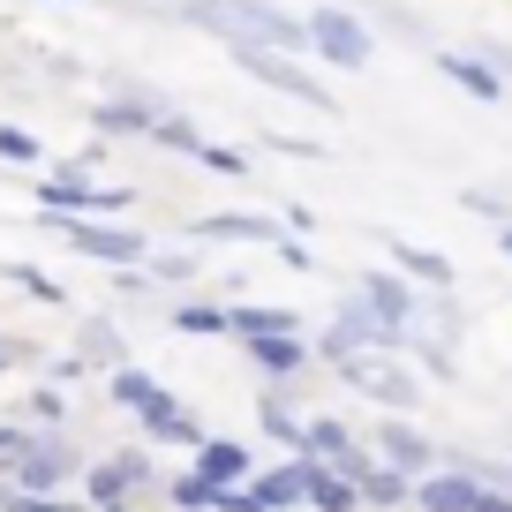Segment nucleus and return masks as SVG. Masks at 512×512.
<instances>
[{"label": "nucleus", "mask_w": 512, "mask_h": 512, "mask_svg": "<svg viewBox=\"0 0 512 512\" xmlns=\"http://www.w3.org/2000/svg\"><path fill=\"white\" fill-rule=\"evenodd\" d=\"M53 234L68 241L76 256H91V264H113V272H136L151 256V234H136V226H113V219H46Z\"/></svg>", "instance_id": "nucleus-4"}, {"label": "nucleus", "mask_w": 512, "mask_h": 512, "mask_svg": "<svg viewBox=\"0 0 512 512\" xmlns=\"http://www.w3.org/2000/svg\"><path fill=\"white\" fill-rule=\"evenodd\" d=\"M302 505H317V512H354L362 497H354V482H347V475H332V467L302 460Z\"/></svg>", "instance_id": "nucleus-21"}, {"label": "nucleus", "mask_w": 512, "mask_h": 512, "mask_svg": "<svg viewBox=\"0 0 512 512\" xmlns=\"http://www.w3.org/2000/svg\"><path fill=\"white\" fill-rule=\"evenodd\" d=\"M0 159H8V166H46V144H38L31 128L0 121Z\"/></svg>", "instance_id": "nucleus-31"}, {"label": "nucleus", "mask_w": 512, "mask_h": 512, "mask_svg": "<svg viewBox=\"0 0 512 512\" xmlns=\"http://www.w3.org/2000/svg\"><path fill=\"white\" fill-rule=\"evenodd\" d=\"M497 249H505V256H512V219H505V226H497Z\"/></svg>", "instance_id": "nucleus-39"}, {"label": "nucleus", "mask_w": 512, "mask_h": 512, "mask_svg": "<svg viewBox=\"0 0 512 512\" xmlns=\"http://www.w3.org/2000/svg\"><path fill=\"white\" fill-rule=\"evenodd\" d=\"M302 31H309V53L332 61V68H369V53H377V31L354 8H339V0H317L302 16Z\"/></svg>", "instance_id": "nucleus-3"}, {"label": "nucleus", "mask_w": 512, "mask_h": 512, "mask_svg": "<svg viewBox=\"0 0 512 512\" xmlns=\"http://www.w3.org/2000/svg\"><path fill=\"white\" fill-rule=\"evenodd\" d=\"M332 369L354 384V392H369L377 407H392V415H415V407H422V384L407 377V369L392 362V354H339Z\"/></svg>", "instance_id": "nucleus-7"}, {"label": "nucleus", "mask_w": 512, "mask_h": 512, "mask_svg": "<svg viewBox=\"0 0 512 512\" xmlns=\"http://www.w3.org/2000/svg\"><path fill=\"white\" fill-rule=\"evenodd\" d=\"M415 505H422V512H512V497L475 490V482H460L452 467H430V475L415 482Z\"/></svg>", "instance_id": "nucleus-9"}, {"label": "nucleus", "mask_w": 512, "mask_h": 512, "mask_svg": "<svg viewBox=\"0 0 512 512\" xmlns=\"http://www.w3.org/2000/svg\"><path fill=\"white\" fill-rule=\"evenodd\" d=\"M241 497H249L256 512H294V505H302V452H294L287 467H249Z\"/></svg>", "instance_id": "nucleus-14"}, {"label": "nucleus", "mask_w": 512, "mask_h": 512, "mask_svg": "<svg viewBox=\"0 0 512 512\" xmlns=\"http://www.w3.org/2000/svg\"><path fill=\"white\" fill-rule=\"evenodd\" d=\"M339 354H400V332L384 317H369L362 302H339L332 332H324V362H339Z\"/></svg>", "instance_id": "nucleus-8"}, {"label": "nucleus", "mask_w": 512, "mask_h": 512, "mask_svg": "<svg viewBox=\"0 0 512 512\" xmlns=\"http://www.w3.org/2000/svg\"><path fill=\"white\" fill-rule=\"evenodd\" d=\"M256 422H264V430H272L279 445H294V452H302V415H294V407L279 400V392H264V400H256Z\"/></svg>", "instance_id": "nucleus-29"}, {"label": "nucleus", "mask_w": 512, "mask_h": 512, "mask_svg": "<svg viewBox=\"0 0 512 512\" xmlns=\"http://www.w3.org/2000/svg\"><path fill=\"white\" fill-rule=\"evenodd\" d=\"M136 422H144V430L159 437V445H189V452L204 445V430H196V415H189V407L174 400V392H166V384H159V392H151L144 407H136Z\"/></svg>", "instance_id": "nucleus-17"}, {"label": "nucleus", "mask_w": 512, "mask_h": 512, "mask_svg": "<svg viewBox=\"0 0 512 512\" xmlns=\"http://www.w3.org/2000/svg\"><path fill=\"white\" fill-rule=\"evenodd\" d=\"M0 512H83L76 497H31V490H8L0 482Z\"/></svg>", "instance_id": "nucleus-33"}, {"label": "nucleus", "mask_w": 512, "mask_h": 512, "mask_svg": "<svg viewBox=\"0 0 512 512\" xmlns=\"http://www.w3.org/2000/svg\"><path fill=\"white\" fill-rule=\"evenodd\" d=\"M189 241H264V249H279L287 226L272 211H204V219H189Z\"/></svg>", "instance_id": "nucleus-12"}, {"label": "nucleus", "mask_w": 512, "mask_h": 512, "mask_svg": "<svg viewBox=\"0 0 512 512\" xmlns=\"http://www.w3.org/2000/svg\"><path fill=\"white\" fill-rule=\"evenodd\" d=\"M61 415H68L61 384H38V392H31V422H38V430H61Z\"/></svg>", "instance_id": "nucleus-34"}, {"label": "nucleus", "mask_w": 512, "mask_h": 512, "mask_svg": "<svg viewBox=\"0 0 512 512\" xmlns=\"http://www.w3.org/2000/svg\"><path fill=\"white\" fill-rule=\"evenodd\" d=\"M437 467H452V475H460V482H475V490H497V497H512V460H482V452L452 445V452H437Z\"/></svg>", "instance_id": "nucleus-19"}, {"label": "nucleus", "mask_w": 512, "mask_h": 512, "mask_svg": "<svg viewBox=\"0 0 512 512\" xmlns=\"http://www.w3.org/2000/svg\"><path fill=\"white\" fill-rule=\"evenodd\" d=\"M377 467H392V475H407V482H422L437 467V445L415 430V422H377Z\"/></svg>", "instance_id": "nucleus-11"}, {"label": "nucleus", "mask_w": 512, "mask_h": 512, "mask_svg": "<svg viewBox=\"0 0 512 512\" xmlns=\"http://www.w3.org/2000/svg\"><path fill=\"white\" fill-rule=\"evenodd\" d=\"M196 159H204L211 174H226V181H249V159H241V151H226V144H204Z\"/></svg>", "instance_id": "nucleus-36"}, {"label": "nucleus", "mask_w": 512, "mask_h": 512, "mask_svg": "<svg viewBox=\"0 0 512 512\" xmlns=\"http://www.w3.org/2000/svg\"><path fill=\"white\" fill-rule=\"evenodd\" d=\"M249 445H234V437H204V445H196V467L189 475L196 482H211V490H241V482H249Z\"/></svg>", "instance_id": "nucleus-15"}, {"label": "nucleus", "mask_w": 512, "mask_h": 512, "mask_svg": "<svg viewBox=\"0 0 512 512\" xmlns=\"http://www.w3.org/2000/svg\"><path fill=\"white\" fill-rule=\"evenodd\" d=\"M8 287H23V294H38V302H68L61 287H53L46 272H38V264H8Z\"/></svg>", "instance_id": "nucleus-35"}, {"label": "nucleus", "mask_w": 512, "mask_h": 512, "mask_svg": "<svg viewBox=\"0 0 512 512\" xmlns=\"http://www.w3.org/2000/svg\"><path fill=\"white\" fill-rule=\"evenodd\" d=\"M475 61H490V68H497V83H512V46H482Z\"/></svg>", "instance_id": "nucleus-37"}, {"label": "nucleus", "mask_w": 512, "mask_h": 512, "mask_svg": "<svg viewBox=\"0 0 512 512\" xmlns=\"http://www.w3.org/2000/svg\"><path fill=\"white\" fill-rule=\"evenodd\" d=\"M181 23L211 31L226 53L234 46H256V53H287V61H309V31L294 8L279 0H181Z\"/></svg>", "instance_id": "nucleus-1"}, {"label": "nucleus", "mask_w": 512, "mask_h": 512, "mask_svg": "<svg viewBox=\"0 0 512 512\" xmlns=\"http://www.w3.org/2000/svg\"><path fill=\"white\" fill-rule=\"evenodd\" d=\"M234 68L249 83H264V91H279V98H294V106H309V113H332V91H324L317 76H309L302 61H287V53H256V46H234Z\"/></svg>", "instance_id": "nucleus-6"}, {"label": "nucleus", "mask_w": 512, "mask_h": 512, "mask_svg": "<svg viewBox=\"0 0 512 512\" xmlns=\"http://www.w3.org/2000/svg\"><path fill=\"white\" fill-rule=\"evenodd\" d=\"M76 362H83V369H121V362H128V354H121V332H113L106 317H91V324H83V339H76Z\"/></svg>", "instance_id": "nucleus-25"}, {"label": "nucleus", "mask_w": 512, "mask_h": 512, "mask_svg": "<svg viewBox=\"0 0 512 512\" xmlns=\"http://www.w3.org/2000/svg\"><path fill=\"white\" fill-rule=\"evenodd\" d=\"M31 196H38L46 219H106V211L128 204V189H98V181L76 174V166H53L46 181H31Z\"/></svg>", "instance_id": "nucleus-5"}, {"label": "nucleus", "mask_w": 512, "mask_h": 512, "mask_svg": "<svg viewBox=\"0 0 512 512\" xmlns=\"http://www.w3.org/2000/svg\"><path fill=\"white\" fill-rule=\"evenodd\" d=\"M151 482V460L144 452H113V460H98L91 475H83V505L106 512V505H128V490H144Z\"/></svg>", "instance_id": "nucleus-10"}, {"label": "nucleus", "mask_w": 512, "mask_h": 512, "mask_svg": "<svg viewBox=\"0 0 512 512\" xmlns=\"http://www.w3.org/2000/svg\"><path fill=\"white\" fill-rule=\"evenodd\" d=\"M174 332H189V339H226V302H174Z\"/></svg>", "instance_id": "nucleus-27"}, {"label": "nucleus", "mask_w": 512, "mask_h": 512, "mask_svg": "<svg viewBox=\"0 0 512 512\" xmlns=\"http://www.w3.org/2000/svg\"><path fill=\"white\" fill-rule=\"evenodd\" d=\"M467 211H482V219H505V196H490V189H475V196H467Z\"/></svg>", "instance_id": "nucleus-38"}, {"label": "nucleus", "mask_w": 512, "mask_h": 512, "mask_svg": "<svg viewBox=\"0 0 512 512\" xmlns=\"http://www.w3.org/2000/svg\"><path fill=\"white\" fill-rule=\"evenodd\" d=\"M151 392H159V377H151V369H136V362L106 369V400H113V407H128V415H136V407H144Z\"/></svg>", "instance_id": "nucleus-26"}, {"label": "nucleus", "mask_w": 512, "mask_h": 512, "mask_svg": "<svg viewBox=\"0 0 512 512\" xmlns=\"http://www.w3.org/2000/svg\"><path fill=\"white\" fill-rule=\"evenodd\" d=\"M76 475H83V452L68 445L61 430H38V422H31V437H23V452L0 467L8 490H31V497H61V482H76Z\"/></svg>", "instance_id": "nucleus-2"}, {"label": "nucleus", "mask_w": 512, "mask_h": 512, "mask_svg": "<svg viewBox=\"0 0 512 512\" xmlns=\"http://www.w3.org/2000/svg\"><path fill=\"white\" fill-rule=\"evenodd\" d=\"M151 144H166V151H181V159H196V151H204V128L181 121V113H159V121H151Z\"/></svg>", "instance_id": "nucleus-28"}, {"label": "nucleus", "mask_w": 512, "mask_h": 512, "mask_svg": "<svg viewBox=\"0 0 512 512\" xmlns=\"http://www.w3.org/2000/svg\"><path fill=\"white\" fill-rule=\"evenodd\" d=\"M249 362H256V377L287 384V377L309 369V347H302V332H294V339H249Z\"/></svg>", "instance_id": "nucleus-20"}, {"label": "nucleus", "mask_w": 512, "mask_h": 512, "mask_svg": "<svg viewBox=\"0 0 512 512\" xmlns=\"http://www.w3.org/2000/svg\"><path fill=\"white\" fill-rule=\"evenodd\" d=\"M354 302H362L369 317H384L392 332H407V324H415V302H422V294L407 287L400 272H362V279H354Z\"/></svg>", "instance_id": "nucleus-13"}, {"label": "nucleus", "mask_w": 512, "mask_h": 512, "mask_svg": "<svg viewBox=\"0 0 512 512\" xmlns=\"http://www.w3.org/2000/svg\"><path fill=\"white\" fill-rule=\"evenodd\" d=\"M437 76L460 83V91H467V98H482V106H497V98H505L497 68H490V61H475V53H437Z\"/></svg>", "instance_id": "nucleus-18"}, {"label": "nucleus", "mask_w": 512, "mask_h": 512, "mask_svg": "<svg viewBox=\"0 0 512 512\" xmlns=\"http://www.w3.org/2000/svg\"><path fill=\"white\" fill-rule=\"evenodd\" d=\"M166 497H174L181 512H219L226 490H211V482H196V475H166Z\"/></svg>", "instance_id": "nucleus-32"}, {"label": "nucleus", "mask_w": 512, "mask_h": 512, "mask_svg": "<svg viewBox=\"0 0 512 512\" xmlns=\"http://www.w3.org/2000/svg\"><path fill=\"white\" fill-rule=\"evenodd\" d=\"M106 512H128V505H106Z\"/></svg>", "instance_id": "nucleus-40"}, {"label": "nucleus", "mask_w": 512, "mask_h": 512, "mask_svg": "<svg viewBox=\"0 0 512 512\" xmlns=\"http://www.w3.org/2000/svg\"><path fill=\"white\" fill-rule=\"evenodd\" d=\"M392 264H400V279H422L430 294L452 287V264H445L437 249H422V241H392Z\"/></svg>", "instance_id": "nucleus-23"}, {"label": "nucleus", "mask_w": 512, "mask_h": 512, "mask_svg": "<svg viewBox=\"0 0 512 512\" xmlns=\"http://www.w3.org/2000/svg\"><path fill=\"white\" fill-rule=\"evenodd\" d=\"M151 121H159V113H151V106H128V98H98V106H91L98 144H106V136H151Z\"/></svg>", "instance_id": "nucleus-22"}, {"label": "nucleus", "mask_w": 512, "mask_h": 512, "mask_svg": "<svg viewBox=\"0 0 512 512\" xmlns=\"http://www.w3.org/2000/svg\"><path fill=\"white\" fill-rule=\"evenodd\" d=\"M354 497H362V505H377V512H407V505H415V482H407V475H392V467H377V460H369V475L354 482Z\"/></svg>", "instance_id": "nucleus-24"}, {"label": "nucleus", "mask_w": 512, "mask_h": 512, "mask_svg": "<svg viewBox=\"0 0 512 512\" xmlns=\"http://www.w3.org/2000/svg\"><path fill=\"white\" fill-rule=\"evenodd\" d=\"M136 272L159 279V287H181V279H196V249H159V256H144Z\"/></svg>", "instance_id": "nucleus-30"}, {"label": "nucleus", "mask_w": 512, "mask_h": 512, "mask_svg": "<svg viewBox=\"0 0 512 512\" xmlns=\"http://www.w3.org/2000/svg\"><path fill=\"white\" fill-rule=\"evenodd\" d=\"M226 332L249 347V339H294L302 332V317L294 309H279V302H226Z\"/></svg>", "instance_id": "nucleus-16"}]
</instances>
